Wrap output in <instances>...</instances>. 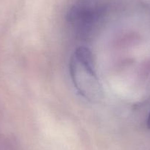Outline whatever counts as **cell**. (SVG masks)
Wrapping results in <instances>:
<instances>
[{"mask_svg": "<svg viewBox=\"0 0 150 150\" xmlns=\"http://www.w3.org/2000/svg\"><path fill=\"white\" fill-rule=\"evenodd\" d=\"M74 87L84 98L97 102L102 97V86L94 68L93 54L88 49L79 47L72 55L69 64Z\"/></svg>", "mask_w": 150, "mask_h": 150, "instance_id": "obj_1", "label": "cell"}, {"mask_svg": "<svg viewBox=\"0 0 150 150\" xmlns=\"http://www.w3.org/2000/svg\"><path fill=\"white\" fill-rule=\"evenodd\" d=\"M106 9L105 0H77L68 12V21L80 34H87Z\"/></svg>", "mask_w": 150, "mask_h": 150, "instance_id": "obj_2", "label": "cell"}, {"mask_svg": "<svg viewBox=\"0 0 150 150\" xmlns=\"http://www.w3.org/2000/svg\"><path fill=\"white\" fill-rule=\"evenodd\" d=\"M147 127L150 129V114L148 117V120H147Z\"/></svg>", "mask_w": 150, "mask_h": 150, "instance_id": "obj_3", "label": "cell"}]
</instances>
